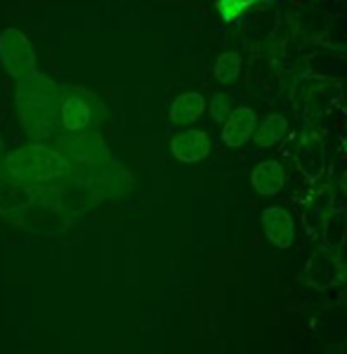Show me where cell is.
<instances>
[{
    "mask_svg": "<svg viewBox=\"0 0 347 354\" xmlns=\"http://www.w3.org/2000/svg\"><path fill=\"white\" fill-rule=\"evenodd\" d=\"M338 187H340V192H343L345 196H347V170H345L343 175H340V180H338Z\"/></svg>",
    "mask_w": 347,
    "mask_h": 354,
    "instance_id": "cell-13",
    "label": "cell"
},
{
    "mask_svg": "<svg viewBox=\"0 0 347 354\" xmlns=\"http://www.w3.org/2000/svg\"><path fill=\"white\" fill-rule=\"evenodd\" d=\"M260 225L267 236V241L274 243L276 248L286 250L291 248L295 241V220L286 208H279V205H270L260 215Z\"/></svg>",
    "mask_w": 347,
    "mask_h": 354,
    "instance_id": "cell-2",
    "label": "cell"
},
{
    "mask_svg": "<svg viewBox=\"0 0 347 354\" xmlns=\"http://www.w3.org/2000/svg\"><path fill=\"white\" fill-rule=\"evenodd\" d=\"M286 133H288L286 116H281V113H270L263 121H258V128H255V133H253V145L260 147V149H272V147H276L279 142L286 137Z\"/></svg>",
    "mask_w": 347,
    "mask_h": 354,
    "instance_id": "cell-8",
    "label": "cell"
},
{
    "mask_svg": "<svg viewBox=\"0 0 347 354\" xmlns=\"http://www.w3.org/2000/svg\"><path fill=\"white\" fill-rule=\"evenodd\" d=\"M170 149L185 163L201 161V158H206L210 153V137L201 133V130H185V133L173 137Z\"/></svg>",
    "mask_w": 347,
    "mask_h": 354,
    "instance_id": "cell-5",
    "label": "cell"
},
{
    "mask_svg": "<svg viewBox=\"0 0 347 354\" xmlns=\"http://www.w3.org/2000/svg\"><path fill=\"white\" fill-rule=\"evenodd\" d=\"M333 250L321 248L312 255V260L307 262V281L315 288H331L340 281V267L338 260L333 258Z\"/></svg>",
    "mask_w": 347,
    "mask_h": 354,
    "instance_id": "cell-4",
    "label": "cell"
},
{
    "mask_svg": "<svg viewBox=\"0 0 347 354\" xmlns=\"http://www.w3.org/2000/svg\"><path fill=\"white\" fill-rule=\"evenodd\" d=\"M250 185L260 196H276L286 187V170L279 161H260L250 173Z\"/></svg>",
    "mask_w": 347,
    "mask_h": 354,
    "instance_id": "cell-6",
    "label": "cell"
},
{
    "mask_svg": "<svg viewBox=\"0 0 347 354\" xmlns=\"http://www.w3.org/2000/svg\"><path fill=\"white\" fill-rule=\"evenodd\" d=\"M255 128H258V113L250 109V106H236V109L229 113V118L223 123L225 145L232 147V149H238V147H243L248 140H253Z\"/></svg>",
    "mask_w": 347,
    "mask_h": 354,
    "instance_id": "cell-3",
    "label": "cell"
},
{
    "mask_svg": "<svg viewBox=\"0 0 347 354\" xmlns=\"http://www.w3.org/2000/svg\"><path fill=\"white\" fill-rule=\"evenodd\" d=\"M258 3H263V0H218V12L225 21H234L238 15Z\"/></svg>",
    "mask_w": 347,
    "mask_h": 354,
    "instance_id": "cell-11",
    "label": "cell"
},
{
    "mask_svg": "<svg viewBox=\"0 0 347 354\" xmlns=\"http://www.w3.org/2000/svg\"><path fill=\"white\" fill-rule=\"evenodd\" d=\"M232 111L234 109H232V100L227 97V93H218L213 97V102H210V113H213L215 121L225 123Z\"/></svg>",
    "mask_w": 347,
    "mask_h": 354,
    "instance_id": "cell-12",
    "label": "cell"
},
{
    "mask_svg": "<svg viewBox=\"0 0 347 354\" xmlns=\"http://www.w3.org/2000/svg\"><path fill=\"white\" fill-rule=\"evenodd\" d=\"M241 73V57L236 53H223L215 59V78L220 83H232Z\"/></svg>",
    "mask_w": 347,
    "mask_h": 354,
    "instance_id": "cell-10",
    "label": "cell"
},
{
    "mask_svg": "<svg viewBox=\"0 0 347 354\" xmlns=\"http://www.w3.org/2000/svg\"><path fill=\"white\" fill-rule=\"evenodd\" d=\"M321 239L323 245L333 253H338L343 248V243L347 241V210L333 205L326 213V218L321 222Z\"/></svg>",
    "mask_w": 347,
    "mask_h": 354,
    "instance_id": "cell-7",
    "label": "cell"
},
{
    "mask_svg": "<svg viewBox=\"0 0 347 354\" xmlns=\"http://www.w3.org/2000/svg\"><path fill=\"white\" fill-rule=\"evenodd\" d=\"M295 165L310 182H317L326 170V147L317 133H305L295 149Z\"/></svg>",
    "mask_w": 347,
    "mask_h": 354,
    "instance_id": "cell-1",
    "label": "cell"
},
{
    "mask_svg": "<svg viewBox=\"0 0 347 354\" xmlns=\"http://www.w3.org/2000/svg\"><path fill=\"white\" fill-rule=\"evenodd\" d=\"M203 111H206V100L196 93H185L170 106V118L178 125H187V123H194Z\"/></svg>",
    "mask_w": 347,
    "mask_h": 354,
    "instance_id": "cell-9",
    "label": "cell"
}]
</instances>
